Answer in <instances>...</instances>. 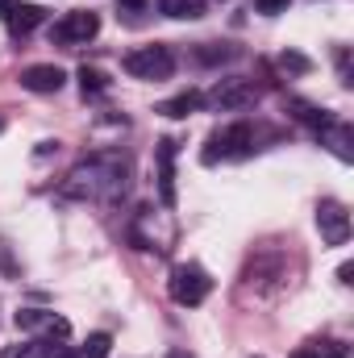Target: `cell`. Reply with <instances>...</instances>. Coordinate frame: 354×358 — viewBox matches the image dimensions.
Segmentation results:
<instances>
[{
	"label": "cell",
	"mask_w": 354,
	"mask_h": 358,
	"mask_svg": "<svg viewBox=\"0 0 354 358\" xmlns=\"http://www.w3.org/2000/svg\"><path fill=\"white\" fill-rule=\"evenodd\" d=\"M317 229L325 246H346L351 242V213L338 200H321L317 204Z\"/></svg>",
	"instance_id": "8"
},
{
	"label": "cell",
	"mask_w": 354,
	"mask_h": 358,
	"mask_svg": "<svg viewBox=\"0 0 354 358\" xmlns=\"http://www.w3.org/2000/svg\"><path fill=\"white\" fill-rule=\"evenodd\" d=\"M4 21H8V34H13V38H25V34H34V29L46 21V13H42L38 4H13V8L4 13Z\"/></svg>",
	"instance_id": "12"
},
{
	"label": "cell",
	"mask_w": 354,
	"mask_h": 358,
	"mask_svg": "<svg viewBox=\"0 0 354 358\" xmlns=\"http://www.w3.org/2000/svg\"><path fill=\"white\" fill-rule=\"evenodd\" d=\"M167 358H192V355H167Z\"/></svg>",
	"instance_id": "23"
},
{
	"label": "cell",
	"mask_w": 354,
	"mask_h": 358,
	"mask_svg": "<svg viewBox=\"0 0 354 358\" xmlns=\"http://www.w3.org/2000/svg\"><path fill=\"white\" fill-rule=\"evenodd\" d=\"M121 67L134 76V80H167L171 71H176V55H171V46H138V50H129L125 59H121Z\"/></svg>",
	"instance_id": "3"
},
{
	"label": "cell",
	"mask_w": 354,
	"mask_h": 358,
	"mask_svg": "<svg viewBox=\"0 0 354 358\" xmlns=\"http://www.w3.org/2000/svg\"><path fill=\"white\" fill-rule=\"evenodd\" d=\"M0 129H4V121H0Z\"/></svg>",
	"instance_id": "24"
},
{
	"label": "cell",
	"mask_w": 354,
	"mask_h": 358,
	"mask_svg": "<svg viewBox=\"0 0 354 358\" xmlns=\"http://www.w3.org/2000/svg\"><path fill=\"white\" fill-rule=\"evenodd\" d=\"M80 88H84V96H100V92H108V76L96 67H80Z\"/></svg>",
	"instance_id": "16"
},
{
	"label": "cell",
	"mask_w": 354,
	"mask_h": 358,
	"mask_svg": "<svg viewBox=\"0 0 354 358\" xmlns=\"http://www.w3.org/2000/svg\"><path fill=\"white\" fill-rule=\"evenodd\" d=\"M292 358H346V346H338V342H313V346H300Z\"/></svg>",
	"instance_id": "15"
},
{
	"label": "cell",
	"mask_w": 354,
	"mask_h": 358,
	"mask_svg": "<svg viewBox=\"0 0 354 358\" xmlns=\"http://www.w3.org/2000/svg\"><path fill=\"white\" fill-rule=\"evenodd\" d=\"M63 84H67V76H63V67H55V63H34V67L21 71V88L38 92V96H50V92H59Z\"/></svg>",
	"instance_id": "10"
},
{
	"label": "cell",
	"mask_w": 354,
	"mask_h": 358,
	"mask_svg": "<svg viewBox=\"0 0 354 358\" xmlns=\"http://www.w3.org/2000/svg\"><path fill=\"white\" fill-rule=\"evenodd\" d=\"M0 358H76V350L63 346V338H29L17 346H4Z\"/></svg>",
	"instance_id": "9"
},
{
	"label": "cell",
	"mask_w": 354,
	"mask_h": 358,
	"mask_svg": "<svg viewBox=\"0 0 354 358\" xmlns=\"http://www.w3.org/2000/svg\"><path fill=\"white\" fill-rule=\"evenodd\" d=\"M17 329L21 334H34V338H71V321L50 313V308H21L17 313Z\"/></svg>",
	"instance_id": "7"
},
{
	"label": "cell",
	"mask_w": 354,
	"mask_h": 358,
	"mask_svg": "<svg viewBox=\"0 0 354 358\" xmlns=\"http://www.w3.org/2000/svg\"><path fill=\"white\" fill-rule=\"evenodd\" d=\"M204 104L225 108V113H238V108L259 104V88H255V80H217V88L204 96Z\"/></svg>",
	"instance_id": "6"
},
{
	"label": "cell",
	"mask_w": 354,
	"mask_h": 358,
	"mask_svg": "<svg viewBox=\"0 0 354 358\" xmlns=\"http://www.w3.org/2000/svg\"><path fill=\"white\" fill-rule=\"evenodd\" d=\"M288 4H292V0H255V8H259V13H267V17L288 13Z\"/></svg>",
	"instance_id": "20"
},
{
	"label": "cell",
	"mask_w": 354,
	"mask_h": 358,
	"mask_svg": "<svg viewBox=\"0 0 354 358\" xmlns=\"http://www.w3.org/2000/svg\"><path fill=\"white\" fill-rule=\"evenodd\" d=\"M8 8H13V0H0V17H4V13H8Z\"/></svg>",
	"instance_id": "22"
},
{
	"label": "cell",
	"mask_w": 354,
	"mask_h": 358,
	"mask_svg": "<svg viewBox=\"0 0 354 358\" xmlns=\"http://www.w3.org/2000/svg\"><path fill=\"white\" fill-rule=\"evenodd\" d=\"M129 192V159L121 150H100L88 155L80 167H71V176L63 179L59 200H80V204H117Z\"/></svg>",
	"instance_id": "1"
},
{
	"label": "cell",
	"mask_w": 354,
	"mask_h": 358,
	"mask_svg": "<svg viewBox=\"0 0 354 358\" xmlns=\"http://www.w3.org/2000/svg\"><path fill=\"white\" fill-rule=\"evenodd\" d=\"M196 59L200 63H225V59H234V50L229 46H208V50H196Z\"/></svg>",
	"instance_id": "19"
},
{
	"label": "cell",
	"mask_w": 354,
	"mask_h": 358,
	"mask_svg": "<svg viewBox=\"0 0 354 358\" xmlns=\"http://www.w3.org/2000/svg\"><path fill=\"white\" fill-rule=\"evenodd\" d=\"M100 34V17L96 13H67L63 21L50 25V42L55 46H84Z\"/></svg>",
	"instance_id": "5"
},
{
	"label": "cell",
	"mask_w": 354,
	"mask_h": 358,
	"mask_svg": "<svg viewBox=\"0 0 354 358\" xmlns=\"http://www.w3.org/2000/svg\"><path fill=\"white\" fill-rule=\"evenodd\" d=\"M108 346H113V338H108V334H92L88 342L76 350V358H108Z\"/></svg>",
	"instance_id": "17"
},
{
	"label": "cell",
	"mask_w": 354,
	"mask_h": 358,
	"mask_svg": "<svg viewBox=\"0 0 354 358\" xmlns=\"http://www.w3.org/2000/svg\"><path fill=\"white\" fill-rule=\"evenodd\" d=\"M159 13L176 17V21H196V17H204V0H159Z\"/></svg>",
	"instance_id": "14"
},
{
	"label": "cell",
	"mask_w": 354,
	"mask_h": 358,
	"mask_svg": "<svg viewBox=\"0 0 354 358\" xmlns=\"http://www.w3.org/2000/svg\"><path fill=\"white\" fill-rule=\"evenodd\" d=\"M250 150H255V125H250V121H234V125L208 134V146H204L200 159L213 167V163H225V159H242V155H250Z\"/></svg>",
	"instance_id": "2"
},
{
	"label": "cell",
	"mask_w": 354,
	"mask_h": 358,
	"mask_svg": "<svg viewBox=\"0 0 354 358\" xmlns=\"http://www.w3.org/2000/svg\"><path fill=\"white\" fill-rule=\"evenodd\" d=\"M121 8L125 13H138V8H146V0H121Z\"/></svg>",
	"instance_id": "21"
},
{
	"label": "cell",
	"mask_w": 354,
	"mask_h": 358,
	"mask_svg": "<svg viewBox=\"0 0 354 358\" xmlns=\"http://www.w3.org/2000/svg\"><path fill=\"white\" fill-rule=\"evenodd\" d=\"M208 292H213V279H208V271L196 267V263H179L171 271V300L183 304V308H196V304H204L208 300Z\"/></svg>",
	"instance_id": "4"
},
{
	"label": "cell",
	"mask_w": 354,
	"mask_h": 358,
	"mask_svg": "<svg viewBox=\"0 0 354 358\" xmlns=\"http://www.w3.org/2000/svg\"><path fill=\"white\" fill-rule=\"evenodd\" d=\"M155 163H159V200L171 208L176 204V142L171 138L155 146Z\"/></svg>",
	"instance_id": "11"
},
{
	"label": "cell",
	"mask_w": 354,
	"mask_h": 358,
	"mask_svg": "<svg viewBox=\"0 0 354 358\" xmlns=\"http://www.w3.org/2000/svg\"><path fill=\"white\" fill-rule=\"evenodd\" d=\"M279 67H283V71H296V76H304L313 63H309L304 55H296V50H283V55H279Z\"/></svg>",
	"instance_id": "18"
},
{
	"label": "cell",
	"mask_w": 354,
	"mask_h": 358,
	"mask_svg": "<svg viewBox=\"0 0 354 358\" xmlns=\"http://www.w3.org/2000/svg\"><path fill=\"white\" fill-rule=\"evenodd\" d=\"M200 104H204V96L187 88V92H179V96H171V100H163L159 113H163V117H187V113H196Z\"/></svg>",
	"instance_id": "13"
}]
</instances>
